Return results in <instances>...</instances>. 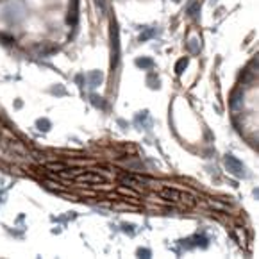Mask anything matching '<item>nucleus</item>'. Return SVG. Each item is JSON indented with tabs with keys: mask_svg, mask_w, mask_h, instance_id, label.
Wrapping results in <instances>:
<instances>
[{
	"mask_svg": "<svg viewBox=\"0 0 259 259\" xmlns=\"http://www.w3.org/2000/svg\"><path fill=\"white\" fill-rule=\"evenodd\" d=\"M2 15H4L2 18L8 23H18L25 15V9H23V6L20 2H9L4 8V11H2Z\"/></svg>",
	"mask_w": 259,
	"mask_h": 259,
	"instance_id": "obj_1",
	"label": "nucleus"
},
{
	"mask_svg": "<svg viewBox=\"0 0 259 259\" xmlns=\"http://www.w3.org/2000/svg\"><path fill=\"white\" fill-rule=\"evenodd\" d=\"M159 197L168 198V200H174V202H186L188 206H195V197L190 193H184V191L177 190H161Z\"/></svg>",
	"mask_w": 259,
	"mask_h": 259,
	"instance_id": "obj_2",
	"label": "nucleus"
},
{
	"mask_svg": "<svg viewBox=\"0 0 259 259\" xmlns=\"http://www.w3.org/2000/svg\"><path fill=\"white\" fill-rule=\"evenodd\" d=\"M225 166H227V170H229V174H231V176H234V177H243L245 168H243V164H241L240 161L236 159V157L227 156V159H225Z\"/></svg>",
	"mask_w": 259,
	"mask_h": 259,
	"instance_id": "obj_3",
	"label": "nucleus"
},
{
	"mask_svg": "<svg viewBox=\"0 0 259 259\" xmlns=\"http://www.w3.org/2000/svg\"><path fill=\"white\" fill-rule=\"evenodd\" d=\"M75 181L77 183H86V184H102L104 177L97 176V174H92V171H79Z\"/></svg>",
	"mask_w": 259,
	"mask_h": 259,
	"instance_id": "obj_4",
	"label": "nucleus"
},
{
	"mask_svg": "<svg viewBox=\"0 0 259 259\" xmlns=\"http://www.w3.org/2000/svg\"><path fill=\"white\" fill-rule=\"evenodd\" d=\"M111 41H113V65L118 63L120 54V43H118V27L113 23V31H111Z\"/></svg>",
	"mask_w": 259,
	"mask_h": 259,
	"instance_id": "obj_5",
	"label": "nucleus"
},
{
	"mask_svg": "<svg viewBox=\"0 0 259 259\" xmlns=\"http://www.w3.org/2000/svg\"><path fill=\"white\" fill-rule=\"evenodd\" d=\"M86 80L90 82V86H92V88H95V86H99V84L102 82V73H100V72H92V73H88Z\"/></svg>",
	"mask_w": 259,
	"mask_h": 259,
	"instance_id": "obj_6",
	"label": "nucleus"
},
{
	"mask_svg": "<svg viewBox=\"0 0 259 259\" xmlns=\"http://www.w3.org/2000/svg\"><path fill=\"white\" fill-rule=\"evenodd\" d=\"M116 191H118V193H122V195H125V197H131V198H138V195H140L136 190H131V188H125V186L116 188Z\"/></svg>",
	"mask_w": 259,
	"mask_h": 259,
	"instance_id": "obj_7",
	"label": "nucleus"
},
{
	"mask_svg": "<svg viewBox=\"0 0 259 259\" xmlns=\"http://www.w3.org/2000/svg\"><path fill=\"white\" fill-rule=\"evenodd\" d=\"M47 168L54 171H66V164L65 163H47Z\"/></svg>",
	"mask_w": 259,
	"mask_h": 259,
	"instance_id": "obj_8",
	"label": "nucleus"
},
{
	"mask_svg": "<svg viewBox=\"0 0 259 259\" xmlns=\"http://www.w3.org/2000/svg\"><path fill=\"white\" fill-rule=\"evenodd\" d=\"M136 65L140 66V68H150V66H152V61H150V59H145V57H143V59H138Z\"/></svg>",
	"mask_w": 259,
	"mask_h": 259,
	"instance_id": "obj_9",
	"label": "nucleus"
},
{
	"mask_svg": "<svg viewBox=\"0 0 259 259\" xmlns=\"http://www.w3.org/2000/svg\"><path fill=\"white\" fill-rule=\"evenodd\" d=\"M186 66H188V59H186V57H183V59H181V61L177 63L176 72H177V73H183V70L186 68Z\"/></svg>",
	"mask_w": 259,
	"mask_h": 259,
	"instance_id": "obj_10",
	"label": "nucleus"
},
{
	"mask_svg": "<svg viewBox=\"0 0 259 259\" xmlns=\"http://www.w3.org/2000/svg\"><path fill=\"white\" fill-rule=\"evenodd\" d=\"M38 127L41 131H49V127H50L49 120H38Z\"/></svg>",
	"mask_w": 259,
	"mask_h": 259,
	"instance_id": "obj_11",
	"label": "nucleus"
},
{
	"mask_svg": "<svg viewBox=\"0 0 259 259\" xmlns=\"http://www.w3.org/2000/svg\"><path fill=\"white\" fill-rule=\"evenodd\" d=\"M190 50H191V52H197V50H198V45H197V41H195V39H191V41H190Z\"/></svg>",
	"mask_w": 259,
	"mask_h": 259,
	"instance_id": "obj_12",
	"label": "nucleus"
}]
</instances>
